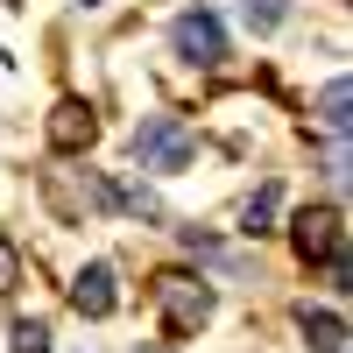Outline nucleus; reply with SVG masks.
<instances>
[{
  "label": "nucleus",
  "instance_id": "f257e3e1",
  "mask_svg": "<svg viewBox=\"0 0 353 353\" xmlns=\"http://www.w3.org/2000/svg\"><path fill=\"white\" fill-rule=\"evenodd\" d=\"M198 156V134L184 113H141V128H134V163L141 170H184Z\"/></svg>",
  "mask_w": 353,
  "mask_h": 353
},
{
  "label": "nucleus",
  "instance_id": "f03ea898",
  "mask_svg": "<svg viewBox=\"0 0 353 353\" xmlns=\"http://www.w3.org/2000/svg\"><path fill=\"white\" fill-rule=\"evenodd\" d=\"M156 311H163L170 339H191L205 318H212V290L198 276H156Z\"/></svg>",
  "mask_w": 353,
  "mask_h": 353
},
{
  "label": "nucleus",
  "instance_id": "7ed1b4c3",
  "mask_svg": "<svg viewBox=\"0 0 353 353\" xmlns=\"http://www.w3.org/2000/svg\"><path fill=\"white\" fill-rule=\"evenodd\" d=\"M170 43H176V57H184V64H198V71L226 64V28H219V14H205V8H184V14H176Z\"/></svg>",
  "mask_w": 353,
  "mask_h": 353
},
{
  "label": "nucleus",
  "instance_id": "20e7f679",
  "mask_svg": "<svg viewBox=\"0 0 353 353\" xmlns=\"http://www.w3.org/2000/svg\"><path fill=\"white\" fill-rule=\"evenodd\" d=\"M290 241H297L304 261H325V254L346 248V212H339V205H304L297 226H290Z\"/></svg>",
  "mask_w": 353,
  "mask_h": 353
},
{
  "label": "nucleus",
  "instance_id": "39448f33",
  "mask_svg": "<svg viewBox=\"0 0 353 353\" xmlns=\"http://www.w3.org/2000/svg\"><path fill=\"white\" fill-rule=\"evenodd\" d=\"M92 134H99V121H92V106H85V99H64V106L50 113V149H57V156H85V149H92Z\"/></svg>",
  "mask_w": 353,
  "mask_h": 353
},
{
  "label": "nucleus",
  "instance_id": "423d86ee",
  "mask_svg": "<svg viewBox=\"0 0 353 353\" xmlns=\"http://www.w3.org/2000/svg\"><path fill=\"white\" fill-rule=\"evenodd\" d=\"M71 304H78L85 318H106L113 304H121V290H113V261H92V269H78V283H71Z\"/></svg>",
  "mask_w": 353,
  "mask_h": 353
},
{
  "label": "nucleus",
  "instance_id": "0eeeda50",
  "mask_svg": "<svg viewBox=\"0 0 353 353\" xmlns=\"http://www.w3.org/2000/svg\"><path fill=\"white\" fill-rule=\"evenodd\" d=\"M297 325H304V339H311L318 353H346V318H339V311H311V304H304Z\"/></svg>",
  "mask_w": 353,
  "mask_h": 353
},
{
  "label": "nucleus",
  "instance_id": "6e6552de",
  "mask_svg": "<svg viewBox=\"0 0 353 353\" xmlns=\"http://www.w3.org/2000/svg\"><path fill=\"white\" fill-rule=\"evenodd\" d=\"M276 205H283V184H261V191H254V198L241 205V233H269Z\"/></svg>",
  "mask_w": 353,
  "mask_h": 353
},
{
  "label": "nucleus",
  "instance_id": "1a4fd4ad",
  "mask_svg": "<svg viewBox=\"0 0 353 353\" xmlns=\"http://www.w3.org/2000/svg\"><path fill=\"white\" fill-rule=\"evenodd\" d=\"M346 99H353V92H346V78H332L325 92H318V121H325V134H346V121H353Z\"/></svg>",
  "mask_w": 353,
  "mask_h": 353
},
{
  "label": "nucleus",
  "instance_id": "9d476101",
  "mask_svg": "<svg viewBox=\"0 0 353 353\" xmlns=\"http://www.w3.org/2000/svg\"><path fill=\"white\" fill-rule=\"evenodd\" d=\"M241 14H248V28H254V36H269V28L290 14V0H241Z\"/></svg>",
  "mask_w": 353,
  "mask_h": 353
},
{
  "label": "nucleus",
  "instance_id": "9b49d317",
  "mask_svg": "<svg viewBox=\"0 0 353 353\" xmlns=\"http://www.w3.org/2000/svg\"><path fill=\"white\" fill-rule=\"evenodd\" d=\"M325 283H332V290H353V261H346V248L325 254Z\"/></svg>",
  "mask_w": 353,
  "mask_h": 353
},
{
  "label": "nucleus",
  "instance_id": "f8f14e48",
  "mask_svg": "<svg viewBox=\"0 0 353 353\" xmlns=\"http://www.w3.org/2000/svg\"><path fill=\"white\" fill-rule=\"evenodd\" d=\"M14 353H50V332L43 325H14Z\"/></svg>",
  "mask_w": 353,
  "mask_h": 353
},
{
  "label": "nucleus",
  "instance_id": "ddd939ff",
  "mask_svg": "<svg viewBox=\"0 0 353 353\" xmlns=\"http://www.w3.org/2000/svg\"><path fill=\"white\" fill-rule=\"evenodd\" d=\"M21 283V254H14V241H0V290H14Z\"/></svg>",
  "mask_w": 353,
  "mask_h": 353
},
{
  "label": "nucleus",
  "instance_id": "4468645a",
  "mask_svg": "<svg viewBox=\"0 0 353 353\" xmlns=\"http://www.w3.org/2000/svg\"><path fill=\"white\" fill-rule=\"evenodd\" d=\"M134 353H170V346H134Z\"/></svg>",
  "mask_w": 353,
  "mask_h": 353
}]
</instances>
